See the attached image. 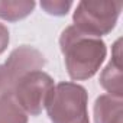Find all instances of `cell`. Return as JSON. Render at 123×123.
<instances>
[{"label": "cell", "instance_id": "3957f363", "mask_svg": "<svg viewBox=\"0 0 123 123\" xmlns=\"http://www.w3.org/2000/svg\"><path fill=\"white\" fill-rule=\"evenodd\" d=\"M120 12V2H80L73 16V26L87 35L100 38L114 29Z\"/></svg>", "mask_w": 123, "mask_h": 123}, {"label": "cell", "instance_id": "ba28073f", "mask_svg": "<svg viewBox=\"0 0 123 123\" xmlns=\"http://www.w3.org/2000/svg\"><path fill=\"white\" fill-rule=\"evenodd\" d=\"M36 3L33 0H0V19L18 22L29 16Z\"/></svg>", "mask_w": 123, "mask_h": 123}, {"label": "cell", "instance_id": "52a82bcc", "mask_svg": "<svg viewBox=\"0 0 123 123\" xmlns=\"http://www.w3.org/2000/svg\"><path fill=\"white\" fill-rule=\"evenodd\" d=\"M122 98L103 94L94 103L96 123H122Z\"/></svg>", "mask_w": 123, "mask_h": 123}, {"label": "cell", "instance_id": "8fae6325", "mask_svg": "<svg viewBox=\"0 0 123 123\" xmlns=\"http://www.w3.org/2000/svg\"><path fill=\"white\" fill-rule=\"evenodd\" d=\"M9 41H10V36H9V31L7 28L0 23V54H3L9 45Z\"/></svg>", "mask_w": 123, "mask_h": 123}, {"label": "cell", "instance_id": "30bf717a", "mask_svg": "<svg viewBox=\"0 0 123 123\" xmlns=\"http://www.w3.org/2000/svg\"><path fill=\"white\" fill-rule=\"evenodd\" d=\"M73 2H65V0H43L41 2V7L48 13L54 16H64L71 9Z\"/></svg>", "mask_w": 123, "mask_h": 123}, {"label": "cell", "instance_id": "8992f818", "mask_svg": "<svg viewBox=\"0 0 123 123\" xmlns=\"http://www.w3.org/2000/svg\"><path fill=\"white\" fill-rule=\"evenodd\" d=\"M122 39H117L113 45V54L110 62L106 65L103 73L100 74V84L109 93V96L122 98L123 96V78H122Z\"/></svg>", "mask_w": 123, "mask_h": 123}, {"label": "cell", "instance_id": "7c38bea8", "mask_svg": "<svg viewBox=\"0 0 123 123\" xmlns=\"http://www.w3.org/2000/svg\"><path fill=\"white\" fill-rule=\"evenodd\" d=\"M3 93V84H2V77H0V96Z\"/></svg>", "mask_w": 123, "mask_h": 123}, {"label": "cell", "instance_id": "6da1fadb", "mask_svg": "<svg viewBox=\"0 0 123 123\" xmlns=\"http://www.w3.org/2000/svg\"><path fill=\"white\" fill-rule=\"evenodd\" d=\"M59 48L64 55L67 73L74 81L94 77L107 55L106 43L96 36L67 26L59 38Z\"/></svg>", "mask_w": 123, "mask_h": 123}, {"label": "cell", "instance_id": "5b68a950", "mask_svg": "<svg viewBox=\"0 0 123 123\" xmlns=\"http://www.w3.org/2000/svg\"><path fill=\"white\" fill-rule=\"evenodd\" d=\"M46 59L41 51L33 46H19L13 49L3 65H0V77L3 84V94H10L16 83L32 71H39L45 67Z\"/></svg>", "mask_w": 123, "mask_h": 123}, {"label": "cell", "instance_id": "277c9868", "mask_svg": "<svg viewBox=\"0 0 123 123\" xmlns=\"http://www.w3.org/2000/svg\"><path fill=\"white\" fill-rule=\"evenodd\" d=\"M54 88L55 84L52 77L39 70L32 71L20 78L10 94L26 114L39 116L42 110L46 109Z\"/></svg>", "mask_w": 123, "mask_h": 123}, {"label": "cell", "instance_id": "7a4b0ae2", "mask_svg": "<svg viewBox=\"0 0 123 123\" xmlns=\"http://www.w3.org/2000/svg\"><path fill=\"white\" fill-rule=\"evenodd\" d=\"M87 91L77 83H59L46 104L51 123H90Z\"/></svg>", "mask_w": 123, "mask_h": 123}, {"label": "cell", "instance_id": "9c48e42d", "mask_svg": "<svg viewBox=\"0 0 123 123\" xmlns=\"http://www.w3.org/2000/svg\"><path fill=\"white\" fill-rule=\"evenodd\" d=\"M0 123H28V114L12 94L0 96Z\"/></svg>", "mask_w": 123, "mask_h": 123}]
</instances>
